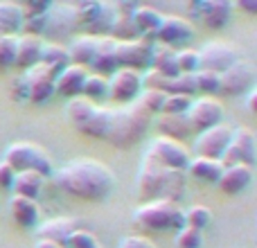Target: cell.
I'll return each mask as SVG.
<instances>
[{
	"mask_svg": "<svg viewBox=\"0 0 257 248\" xmlns=\"http://www.w3.org/2000/svg\"><path fill=\"white\" fill-rule=\"evenodd\" d=\"M9 214L12 219L23 228H32L39 223L41 219V208L36 201L32 199H23V196H12L9 201Z\"/></svg>",
	"mask_w": 257,
	"mask_h": 248,
	"instance_id": "23",
	"label": "cell"
},
{
	"mask_svg": "<svg viewBox=\"0 0 257 248\" xmlns=\"http://www.w3.org/2000/svg\"><path fill=\"white\" fill-rule=\"evenodd\" d=\"M210 223H212V210L205 205H192L185 212V226L194 228V230L203 232Z\"/></svg>",
	"mask_w": 257,
	"mask_h": 248,
	"instance_id": "37",
	"label": "cell"
},
{
	"mask_svg": "<svg viewBox=\"0 0 257 248\" xmlns=\"http://www.w3.org/2000/svg\"><path fill=\"white\" fill-rule=\"evenodd\" d=\"M95 75L102 77H111L117 70V61H115V41L111 36H97V45H95V57L90 63Z\"/></svg>",
	"mask_w": 257,
	"mask_h": 248,
	"instance_id": "20",
	"label": "cell"
},
{
	"mask_svg": "<svg viewBox=\"0 0 257 248\" xmlns=\"http://www.w3.org/2000/svg\"><path fill=\"white\" fill-rule=\"evenodd\" d=\"M21 79H23V86H25V97L34 104H45L57 95V90H54L57 72H52L43 63H36L34 68L25 70Z\"/></svg>",
	"mask_w": 257,
	"mask_h": 248,
	"instance_id": "9",
	"label": "cell"
},
{
	"mask_svg": "<svg viewBox=\"0 0 257 248\" xmlns=\"http://www.w3.org/2000/svg\"><path fill=\"white\" fill-rule=\"evenodd\" d=\"M158 129L163 131L165 138H172V140H178V142H181V138H185L192 131L185 115H165V113L158 115Z\"/></svg>",
	"mask_w": 257,
	"mask_h": 248,
	"instance_id": "33",
	"label": "cell"
},
{
	"mask_svg": "<svg viewBox=\"0 0 257 248\" xmlns=\"http://www.w3.org/2000/svg\"><path fill=\"white\" fill-rule=\"evenodd\" d=\"M75 230H77L75 219L54 217V219H48V221L41 223V226L36 228V235H39V239H43V241H54V244L66 246Z\"/></svg>",
	"mask_w": 257,
	"mask_h": 248,
	"instance_id": "17",
	"label": "cell"
},
{
	"mask_svg": "<svg viewBox=\"0 0 257 248\" xmlns=\"http://www.w3.org/2000/svg\"><path fill=\"white\" fill-rule=\"evenodd\" d=\"M255 102H257V88L250 90V93H248V99H246V104H248V111H250V113L257 111V108H255Z\"/></svg>",
	"mask_w": 257,
	"mask_h": 248,
	"instance_id": "51",
	"label": "cell"
},
{
	"mask_svg": "<svg viewBox=\"0 0 257 248\" xmlns=\"http://www.w3.org/2000/svg\"><path fill=\"white\" fill-rule=\"evenodd\" d=\"M95 45H97V36L81 34V36H77V39H72V43L66 48L68 59H70L72 66L88 68L95 57Z\"/></svg>",
	"mask_w": 257,
	"mask_h": 248,
	"instance_id": "25",
	"label": "cell"
},
{
	"mask_svg": "<svg viewBox=\"0 0 257 248\" xmlns=\"http://www.w3.org/2000/svg\"><path fill=\"white\" fill-rule=\"evenodd\" d=\"M111 115H113V108H102L97 106L95 113L90 115V120L81 127L79 133L88 138H99V140H106L108 136V129H111Z\"/></svg>",
	"mask_w": 257,
	"mask_h": 248,
	"instance_id": "31",
	"label": "cell"
},
{
	"mask_svg": "<svg viewBox=\"0 0 257 248\" xmlns=\"http://www.w3.org/2000/svg\"><path fill=\"white\" fill-rule=\"evenodd\" d=\"M196 93V86H194V75H178L174 79H169V88L167 95H192Z\"/></svg>",
	"mask_w": 257,
	"mask_h": 248,
	"instance_id": "42",
	"label": "cell"
},
{
	"mask_svg": "<svg viewBox=\"0 0 257 248\" xmlns=\"http://www.w3.org/2000/svg\"><path fill=\"white\" fill-rule=\"evenodd\" d=\"M16 59V36H0V68L14 66Z\"/></svg>",
	"mask_w": 257,
	"mask_h": 248,
	"instance_id": "46",
	"label": "cell"
},
{
	"mask_svg": "<svg viewBox=\"0 0 257 248\" xmlns=\"http://www.w3.org/2000/svg\"><path fill=\"white\" fill-rule=\"evenodd\" d=\"M108 34H111L113 41H136V39H140V34H138L131 16H124V14H117V18H115V23H113V27H111Z\"/></svg>",
	"mask_w": 257,
	"mask_h": 248,
	"instance_id": "36",
	"label": "cell"
},
{
	"mask_svg": "<svg viewBox=\"0 0 257 248\" xmlns=\"http://www.w3.org/2000/svg\"><path fill=\"white\" fill-rule=\"evenodd\" d=\"M239 50L232 43L226 41H212V43H205L199 50V70H208L214 75H221L226 72L232 63L239 61Z\"/></svg>",
	"mask_w": 257,
	"mask_h": 248,
	"instance_id": "10",
	"label": "cell"
},
{
	"mask_svg": "<svg viewBox=\"0 0 257 248\" xmlns=\"http://www.w3.org/2000/svg\"><path fill=\"white\" fill-rule=\"evenodd\" d=\"M250 183H253V167H246V165H230V167H223L217 185L223 194H239V192H244Z\"/></svg>",
	"mask_w": 257,
	"mask_h": 248,
	"instance_id": "18",
	"label": "cell"
},
{
	"mask_svg": "<svg viewBox=\"0 0 257 248\" xmlns=\"http://www.w3.org/2000/svg\"><path fill=\"white\" fill-rule=\"evenodd\" d=\"M88 77V68H79V66H68L63 68L61 72L57 75V81H54V90L63 97L72 99V97H79L81 88H84V81Z\"/></svg>",
	"mask_w": 257,
	"mask_h": 248,
	"instance_id": "19",
	"label": "cell"
},
{
	"mask_svg": "<svg viewBox=\"0 0 257 248\" xmlns=\"http://www.w3.org/2000/svg\"><path fill=\"white\" fill-rule=\"evenodd\" d=\"M41 63L48 66L50 70L59 75L63 68L70 66L66 45H61V43H43V48H41Z\"/></svg>",
	"mask_w": 257,
	"mask_h": 248,
	"instance_id": "32",
	"label": "cell"
},
{
	"mask_svg": "<svg viewBox=\"0 0 257 248\" xmlns=\"http://www.w3.org/2000/svg\"><path fill=\"white\" fill-rule=\"evenodd\" d=\"M41 48H43V41L39 36H30V34H18L16 36V59H14V66L23 68V70H30L36 63H41Z\"/></svg>",
	"mask_w": 257,
	"mask_h": 248,
	"instance_id": "21",
	"label": "cell"
},
{
	"mask_svg": "<svg viewBox=\"0 0 257 248\" xmlns=\"http://www.w3.org/2000/svg\"><path fill=\"white\" fill-rule=\"evenodd\" d=\"M81 97L90 99L93 104L108 97V77L88 72V77H86V81H84V88H81Z\"/></svg>",
	"mask_w": 257,
	"mask_h": 248,
	"instance_id": "35",
	"label": "cell"
},
{
	"mask_svg": "<svg viewBox=\"0 0 257 248\" xmlns=\"http://www.w3.org/2000/svg\"><path fill=\"white\" fill-rule=\"evenodd\" d=\"M77 25L75 9L72 5H52L48 12V27L45 32L50 34H70Z\"/></svg>",
	"mask_w": 257,
	"mask_h": 248,
	"instance_id": "24",
	"label": "cell"
},
{
	"mask_svg": "<svg viewBox=\"0 0 257 248\" xmlns=\"http://www.w3.org/2000/svg\"><path fill=\"white\" fill-rule=\"evenodd\" d=\"M52 176L59 190L84 201H104L115 187V174L95 158H75Z\"/></svg>",
	"mask_w": 257,
	"mask_h": 248,
	"instance_id": "1",
	"label": "cell"
},
{
	"mask_svg": "<svg viewBox=\"0 0 257 248\" xmlns=\"http://www.w3.org/2000/svg\"><path fill=\"white\" fill-rule=\"evenodd\" d=\"M34 248H66V246L54 244V241H43V239H39V241H36V246H34Z\"/></svg>",
	"mask_w": 257,
	"mask_h": 248,
	"instance_id": "52",
	"label": "cell"
},
{
	"mask_svg": "<svg viewBox=\"0 0 257 248\" xmlns=\"http://www.w3.org/2000/svg\"><path fill=\"white\" fill-rule=\"evenodd\" d=\"M43 183H45V178L36 172H18L16 181H14V185H12L14 196H23V199L36 201L41 190H43Z\"/></svg>",
	"mask_w": 257,
	"mask_h": 248,
	"instance_id": "29",
	"label": "cell"
},
{
	"mask_svg": "<svg viewBox=\"0 0 257 248\" xmlns=\"http://www.w3.org/2000/svg\"><path fill=\"white\" fill-rule=\"evenodd\" d=\"M176 66H178V75H194V72H199V50L194 48L176 50Z\"/></svg>",
	"mask_w": 257,
	"mask_h": 248,
	"instance_id": "38",
	"label": "cell"
},
{
	"mask_svg": "<svg viewBox=\"0 0 257 248\" xmlns=\"http://www.w3.org/2000/svg\"><path fill=\"white\" fill-rule=\"evenodd\" d=\"M163 16L165 14H160L158 9L138 5L136 12L131 14V21H133V25H136V30L140 36H156L160 23H163Z\"/></svg>",
	"mask_w": 257,
	"mask_h": 248,
	"instance_id": "28",
	"label": "cell"
},
{
	"mask_svg": "<svg viewBox=\"0 0 257 248\" xmlns=\"http://www.w3.org/2000/svg\"><path fill=\"white\" fill-rule=\"evenodd\" d=\"M156 45V36H140L136 41H115V61L117 68L126 70H149L151 50Z\"/></svg>",
	"mask_w": 257,
	"mask_h": 248,
	"instance_id": "7",
	"label": "cell"
},
{
	"mask_svg": "<svg viewBox=\"0 0 257 248\" xmlns=\"http://www.w3.org/2000/svg\"><path fill=\"white\" fill-rule=\"evenodd\" d=\"M255 88V66L246 59H239L232 63L226 72L219 75V93L223 95H244Z\"/></svg>",
	"mask_w": 257,
	"mask_h": 248,
	"instance_id": "11",
	"label": "cell"
},
{
	"mask_svg": "<svg viewBox=\"0 0 257 248\" xmlns=\"http://www.w3.org/2000/svg\"><path fill=\"white\" fill-rule=\"evenodd\" d=\"M75 9V18H77V25H93V21L97 18L99 9H102V3H95V0H86V3H77L72 5Z\"/></svg>",
	"mask_w": 257,
	"mask_h": 248,
	"instance_id": "39",
	"label": "cell"
},
{
	"mask_svg": "<svg viewBox=\"0 0 257 248\" xmlns=\"http://www.w3.org/2000/svg\"><path fill=\"white\" fill-rule=\"evenodd\" d=\"M232 124L228 122H219L217 127L208 129V131H201L194 140V151L196 156H203V158H214L221 160L223 151H226L228 142L232 138Z\"/></svg>",
	"mask_w": 257,
	"mask_h": 248,
	"instance_id": "13",
	"label": "cell"
},
{
	"mask_svg": "<svg viewBox=\"0 0 257 248\" xmlns=\"http://www.w3.org/2000/svg\"><path fill=\"white\" fill-rule=\"evenodd\" d=\"M136 223L145 230H181L185 212L172 201H147L136 210Z\"/></svg>",
	"mask_w": 257,
	"mask_h": 248,
	"instance_id": "5",
	"label": "cell"
},
{
	"mask_svg": "<svg viewBox=\"0 0 257 248\" xmlns=\"http://www.w3.org/2000/svg\"><path fill=\"white\" fill-rule=\"evenodd\" d=\"M66 248H102V244H99V239L90 230L77 228V230L70 235V239H68Z\"/></svg>",
	"mask_w": 257,
	"mask_h": 248,
	"instance_id": "44",
	"label": "cell"
},
{
	"mask_svg": "<svg viewBox=\"0 0 257 248\" xmlns=\"http://www.w3.org/2000/svg\"><path fill=\"white\" fill-rule=\"evenodd\" d=\"M257 160V138L248 127H235L232 129V138L228 142L226 151L221 156L223 167L230 165H246L253 167V163Z\"/></svg>",
	"mask_w": 257,
	"mask_h": 248,
	"instance_id": "8",
	"label": "cell"
},
{
	"mask_svg": "<svg viewBox=\"0 0 257 248\" xmlns=\"http://www.w3.org/2000/svg\"><path fill=\"white\" fill-rule=\"evenodd\" d=\"M115 18H117L115 3H102V9H99L97 18L93 21V25H88V34L90 36H106L108 32H111Z\"/></svg>",
	"mask_w": 257,
	"mask_h": 248,
	"instance_id": "34",
	"label": "cell"
},
{
	"mask_svg": "<svg viewBox=\"0 0 257 248\" xmlns=\"http://www.w3.org/2000/svg\"><path fill=\"white\" fill-rule=\"evenodd\" d=\"M25 23V12L23 5L3 0L0 3V36H18Z\"/></svg>",
	"mask_w": 257,
	"mask_h": 248,
	"instance_id": "22",
	"label": "cell"
},
{
	"mask_svg": "<svg viewBox=\"0 0 257 248\" xmlns=\"http://www.w3.org/2000/svg\"><path fill=\"white\" fill-rule=\"evenodd\" d=\"M48 27V14H41V16H25V23H23L21 34H30V36H39L45 32Z\"/></svg>",
	"mask_w": 257,
	"mask_h": 248,
	"instance_id": "47",
	"label": "cell"
},
{
	"mask_svg": "<svg viewBox=\"0 0 257 248\" xmlns=\"http://www.w3.org/2000/svg\"><path fill=\"white\" fill-rule=\"evenodd\" d=\"M165 97L167 95L165 93H160V90H151V88H142V93H140V97H138V102L142 104V106L147 108V111L154 115V113H163V104H165Z\"/></svg>",
	"mask_w": 257,
	"mask_h": 248,
	"instance_id": "41",
	"label": "cell"
},
{
	"mask_svg": "<svg viewBox=\"0 0 257 248\" xmlns=\"http://www.w3.org/2000/svg\"><path fill=\"white\" fill-rule=\"evenodd\" d=\"M145 158L154 160L156 165L165 169H176V172H185L187 165H190L192 156L187 151V147L178 140H172V138L158 136L149 142L145 151Z\"/></svg>",
	"mask_w": 257,
	"mask_h": 248,
	"instance_id": "6",
	"label": "cell"
},
{
	"mask_svg": "<svg viewBox=\"0 0 257 248\" xmlns=\"http://www.w3.org/2000/svg\"><path fill=\"white\" fill-rule=\"evenodd\" d=\"M185 172L165 169L160 165H156L154 160L142 156V167L140 174H138V192H140L142 199L178 203V199L185 194Z\"/></svg>",
	"mask_w": 257,
	"mask_h": 248,
	"instance_id": "2",
	"label": "cell"
},
{
	"mask_svg": "<svg viewBox=\"0 0 257 248\" xmlns=\"http://www.w3.org/2000/svg\"><path fill=\"white\" fill-rule=\"evenodd\" d=\"M142 88H151V90H160V93L167 95V88H169V79L158 72L149 70L145 77H142Z\"/></svg>",
	"mask_w": 257,
	"mask_h": 248,
	"instance_id": "48",
	"label": "cell"
},
{
	"mask_svg": "<svg viewBox=\"0 0 257 248\" xmlns=\"http://www.w3.org/2000/svg\"><path fill=\"white\" fill-rule=\"evenodd\" d=\"M120 248H158V246L142 235H128L120 241Z\"/></svg>",
	"mask_w": 257,
	"mask_h": 248,
	"instance_id": "50",
	"label": "cell"
},
{
	"mask_svg": "<svg viewBox=\"0 0 257 248\" xmlns=\"http://www.w3.org/2000/svg\"><path fill=\"white\" fill-rule=\"evenodd\" d=\"M196 14L201 16V21L210 27V30H221L230 23L232 16V5L226 0H201V3L192 5Z\"/></svg>",
	"mask_w": 257,
	"mask_h": 248,
	"instance_id": "16",
	"label": "cell"
},
{
	"mask_svg": "<svg viewBox=\"0 0 257 248\" xmlns=\"http://www.w3.org/2000/svg\"><path fill=\"white\" fill-rule=\"evenodd\" d=\"M203 246V232L190 226H183L176 232V248H201Z\"/></svg>",
	"mask_w": 257,
	"mask_h": 248,
	"instance_id": "43",
	"label": "cell"
},
{
	"mask_svg": "<svg viewBox=\"0 0 257 248\" xmlns=\"http://www.w3.org/2000/svg\"><path fill=\"white\" fill-rule=\"evenodd\" d=\"M95 108H97V104H93L90 99H86V97H81L79 95V97L68 99L66 117H68V122L77 129V131H81V127L90 120V115L95 113Z\"/></svg>",
	"mask_w": 257,
	"mask_h": 248,
	"instance_id": "30",
	"label": "cell"
},
{
	"mask_svg": "<svg viewBox=\"0 0 257 248\" xmlns=\"http://www.w3.org/2000/svg\"><path fill=\"white\" fill-rule=\"evenodd\" d=\"M194 86L201 93H219V75L208 70L194 72Z\"/></svg>",
	"mask_w": 257,
	"mask_h": 248,
	"instance_id": "45",
	"label": "cell"
},
{
	"mask_svg": "<svg viewBox=\"0 0 257 248\" xmlns=\"http://www.w3.org/2000/svg\"><path fill=\"white\" fill-rule=\"evenodd\" d=\"M239 7L246 12H257V3H239Z\"/></svg>",
	"mask_w": 257,
	"mask_h": 248,
	"instance_id": "53",
	"label": "cell"
},
{
	"mask_svg": "<svg viewBox=\"0 0 257 248\" xmlns=\"http://www.w3.org/2000/svg\"><path fill=\"white\" fill-rule=\"evenodd\" d=\"M142 93V75L136 70L117 68L108 77V97L117 104H133Z\"/></svg>",
	"mask_w": 257,
	"mask_h": 248,
	"instance_id": "14",
	"label": "cell"
},
{
	"mask_svg": "<svg viewBox=\"0 0 257 248\" xmlns=\"http://www.w3.org/2000/svg\"><path fill=\"white\" fill-rule=\"evenodd\" d=\"M185 172L201 183H219V176H221V172H223V163L221 160H214V158L194 156Z\"/></svg>",
	"mask_w": 257,
	"mask_h": 248,
	"instance_id": "27",
	"label": "cell"
},
{
	"mask_svg": "<svg viewBox=\"0 0 257 248\" xmlns=\"http://www.w3.org/2000/svg\"><path fill=\"white\" fill-rule=\"evenodd\" d=\"M192 106V97L187 95H167L163 104V113L165 115H185Z\"/></svg>",
	"mask_w": 257,
	"mask_h": 248,
	"instance_id": "40",
	"label": "cell"
},
{
	"mask_svg": "<svg viewBox=\"0 0 257 248\" xmlns=\"http://www.w3.org/2000/svg\"><path fill=\"white\" fill-rule=\"evenodd\" d=\"M151 117L154 115L138 99L133 104H126L124 108H113L111 129H108L106 140L113 142L115 147L136 145L145 138L147 129L151 124Z\"/></svg>",
	"mask_w": 257,
	"mask_h": 248,
	"instance_id": "3",
	"label": "cell"
},
{
	"mask_svg": "<svg viewBox=\"0 0 257 248\" xmlns=\"http://www.w3.org/2000/svg\"><path fill=\"white\" fill-rule=\"evenodd\" d=\"M194 36V27L187 18L176 16V14H167L163 16V23H160L158 32H156V41L160 45H167V48H174L178 43H185L187 39Z\"/></svg>",
	"mask_w": 257,
	"mask_h": 248,
	"instance_id": "15",
	"label": "cell"
},
{
	"mask_svg": "<svg viewBox=\"0 0 257 248\" xmlns=\"http://www.w3.org/2000/svg\"><path fill=\"white\" fill-rule=\"evenodd\" d=\"M185 117L192 131H208V129L217 127L219 122H223V106L219 99L210 97V95L201 99H192V106L185 113Z\"/></svg>",
	"mask_w": 257,
	"mask_h": 248,
	"instance_id": "12",
	"label": "cell"
},
{
	"mask_svg": "<svg viewBox=\"0 0 257 248\" xmlns=\"http://www.w3.org/2000/svg\"><path fill=\"white\" fill-rule=\"evenodd\" d=\"M149 70L158 72V75L167 77V79H174V77H178L176 50H174V48H167V45L156 43V45H154V50H151Z\"/></svg>",
	"mask_w": 257,
	"mask_h": 248,
	"instance_id": "26",
	"label": "cell"
},
{
	"mask_svg": "<svg viewBox=\"0 0 257 248\" xmlns=\"http://www.w3.org/2000/svg\"><path fill=\"white\" fill-rule=\"evenodd\" d=\"M5 163H9L14 169L18 172H36L43 178L52 176L54 174V163L50 158V154L43 149L41 145L30 140H18L12 142L5 151Z\"/></svg>",
	"mask_w": 257,
	"mask_h": 248,
	"instance_id": "4",
	"label": "cell"
},
{
	"mask_svg": "<svg viewBox=\"0 0 257 248\" xmlns=\"http://www.w3.org/2000/svg\"><path fill=\"white\" fill-rule=\"evenodd\" d=\"M14 181H16V169L9 163L0 160V187H3V190H12Z\"/></svg>",
	"mask_w": 257,
	"mask_h": 248,
	"instance_id": "49",
	"label": "cell"
}]
</instances>
